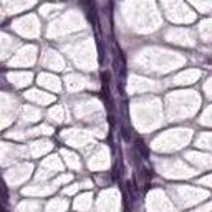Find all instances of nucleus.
<instances>
[{
    "label": "nucleus",
    "mask_w": 212,
    "mask_h": 212,
    "mask_svg": "<svg viewBox=\"0 0 212 212\" xmlns=\"http://www.w3.org/2000/svg\"><path fill=\"white\" fill-rule=\"evenodd\" d=\"M136 151L139 152V156H143L144 159L149 157V149H148V146L144 144V141L136 139Z\"/></svg>",
    "instance_id": "obj_1"
},
{
    "label": "nucleus",
    "mask_w": 212,
    "mask_h": 212,
    "mask_svg": "<svg viewBox=\"0 0 212 212\" xmlns=\"http://www.w3.org/2000/svg\"><path fill=\"white\" fill-rule=\"evenodd\" d=\"M121 136H123V139L125 141H131V134H129V129L126 128V126H121Z\"/></svg>",
    "instance_id": "obj_2"
},
{
    "label": "nucleus",
    "mask_w": 212,
    "mask_h": 212,
    "mask_svg": "<svg viewBox=\"0 0 212 212\" xmlns=\"http://www.w3.org/2000/svg\"><path fill=\"white\" fill-rule=\"evenodd\" d=\"M101 78H103V83L106 85V83H108V78H109V75L106 73V72H103V73H101Z\"/></svg>",
    "instance_id": "obj_3"
}]
</instances>
